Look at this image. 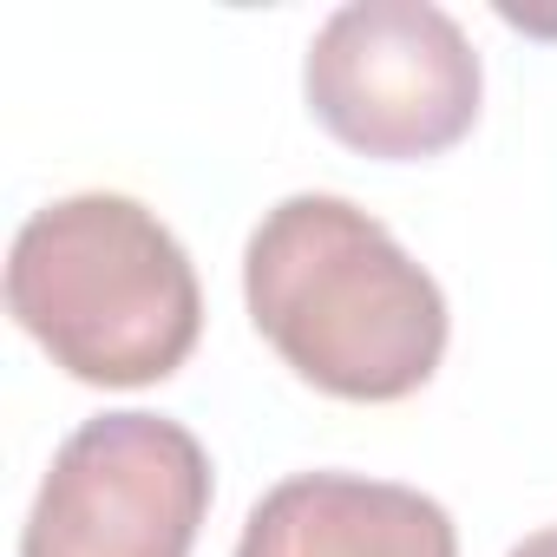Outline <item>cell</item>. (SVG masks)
Returning a JSON list of instances; mask_svg holds the SVG:
<instances>
[{
	"label": "cell",
	"mask_w": 557,
	"mask_h": 557,
	"mask_svg": "<svg viewBox=\"0 0 557 557\" xmlns=\"http://www.w3.org/2000/svg\"><path fill=\"white\" fill-rule=\"evenodd\" d=\"M302 92L335 145L413 164L479 125L485 73L466 27L433 0H348L309 40Z\"/></svg>",
	"instance_id": "cell-3"
},
{
	"label": "cell",
	"mask_w": 557,
	"mask_h": 557,
	"mask_svg": "<svg viewBox=\"0 0 557 557\" xmlns=\"http://www.w3.org/2000/svg\"><path fill=\"white\" fill-rule=\"evenodd\" d=\"M210 492V453L184 420L99 413L53 453L21 557H190Z\"/></svg>",
	"instance_id": "cell-4"
},
{
	"label": "cell",
	"mask_w": 557,
	"mask_h": 557,
	"mask_svg": "<svg viewBox=\"0 0 557 557\" xmlns=\"http://www.w3.org/2000/svg\"><path fill=\"white\" fill-rule=\"evenodd\" d=\"M511 557H557V524H544V531H531L524 544H511Z\"/></svg>",
	"instance_id": "cell-6"
},
{
	"label": "cell",
	"mask_w": 557,
	"mask_h": 557,
	"mask_svg": "<svg viewBox=\"0 0 557 557\" xmlns=\"http://www.w3.org/2000/svg\"><path fill=\"white\" fill-rule=\"evenodd\" d=\"M236 557H459V531L446 505L413 485L296 472L249 505Z\"/></svg>",
	"instance_id": "cell-5"
},
{
	"label": "cell",
	"mask_w": 557,
	"mask_h": 557,
	"mask_svg": "<svg viewBox=\"0 0 557 557\" xmlns=\"http://www.w3.org/2000/svg\"><path fill=\"white\" fill-rule=\"evenodd\" d=\"M243 302L283 368L335 400H407L446 361L440 283L381 216L329 190L262 210L243 249Z\"/></svg>",
	"instance_id": "cell-1"
},
{
	"label": "cell",
	"mask_w": 557,
	"mask_h": 557,
	"mask_svg": "<svg viewBox=\"0 0 557 557\" xmlns=\"http://www.w3.org/2000/svg\"><path fill=\"white\" fill-rule=\"evenodd\" d=\"M8 315L86 387L171 381L203 335V289L158 210L79 190L34 210L8 249Z\"/></svg>",
	"instance_id": "cell-2"
}]
</instances>
